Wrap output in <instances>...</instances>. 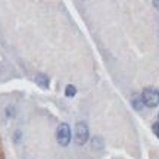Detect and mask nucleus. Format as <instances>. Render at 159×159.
Masks as SVG:
<instances>
[{
    "mask_svg": "<svg viewBox=\"0 0 159 159\" xmlns=\"http://www.w3.org/2000/svg\"><path fill=\"white\" fill-rule=\"evenodd\" d=\"M35 83L41 87V89H47L49 87V78L44 74H37L35 75Z\"/></svg>",
    "mask_w": 159,
    "mask_h": 159,
    "instance_id": "nucleus-4",
    "label": "nucleus"
},
{
    "mask_svg": "<svg viewBox=\"0 0 159 159\" xmlns=\"http://www.w3.org/2000/svg\"><path fill=\"white\" fill-rule=\"evenodd\" d=\"M152 130H153V133L156 134V137H159V121L153 124V127H152Z\"/></svg>",
    "mask_w": 159,
    "mask_h": 159,
    "instance_id": "nucleus-6",
    "label": "nucleus"
},
{
    "mask_svg": "<svg viewBox=\"0 0 159 159\" xmlns=\"http://www.w3.org/2000/svg\"><path fill=\"white\" fill-rule=\"evenodd\" d=\"M75 93H77V90H75V87L74 85H68V87H66V91H65V94H66V96H74Z\"/></svg>",
    "mask_w": 159,
    "mask_h": 159,
    "instance_id": "nucleus-5",
    "label": "nucleus"
},
{
    "mask_svg": "<svg viewBox=\"0 0 159 159\" xmlns=\"http://www.w3.org/2000/svg\"><path fill=\"white\" fill-rule=\"evenodd\" d=\"M89 140V128L84 122H78L75 125V142L77 144H84Z\"/></svg>",
    "mask_w": 159,
    "mask_h": 159,
    "instance_id": "nucleus-3",
    "label": "nucleus"
},
{
    "mask_svg": "<svg viewBox=\"0 0 159 159\" xmlns=\"http://www.w3.org/2000/svg\"><path fill=\"white\" fill-rule=\"evenodd\" d=\"M56 140L61 146H68L71 142V128L68 124H61L56 130Z\"/></svg>",
    "mask_w": 159,
    "mask_h": 159,
    "instance_id": "nucleus-2",
    "label": "nucleus"
},
{
    "mask_svg": "<svg viewBox=\"0 0 159 159\" xmlns=\"http://www.w3.org/2000/svg\"><path fill=\"white\" fill-rule=\"evenodd\" d=\"M140 97H142L143 103H144L148 108H155V106L159 105V91L156 90V89H152V87L144 89Z\"/></svg>",
    "mask_w": 159,
    "mask_h": 159,
    "instance_id": "nucleus-1",
    "label": "nucleus"
}]
</instances>
